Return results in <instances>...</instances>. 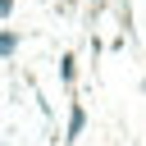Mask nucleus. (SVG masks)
Segmentation results:
<instances>
[{
	"mask_svg": "<svg viewBox=\"0 0 146 146\" xmlns=\"http://www.w3.org/2000/svg\"><path fill=\"white\" fill-rule=\"evenodd\" d=\"M96 5H100V0H96Z\"/></svg>",
	"mask_w": 146,
	"mask_h": 146,
	"instance_id": "4",
	"label": "nucleus"
},
{
	"mask_svg": "<svg viewBox=\"0 0 146 146\" xmlns=\"http://www.w3.org/2000/svg\"><path fill=\"white\" fill-rule=\"evenodd\" d=\"M14 46H18V36H14V32H0V59L14 55Z\"/></svg>",
	"mask_w": 146,
	"mask_h": 146,
	"instance_id": "1",
	"label": "nucleus"
},
{
	"mask_svg": "<svg viewBox=\"0 0 146 146\" xmlns=\"http://www.w3.org/2000/svg\"><path fill=\"white\" fill-rule=\"evenodd\" d=\"M9 5H14V0H0V18H5V14H9Z\"/></svg>",
	"mask_w": 146,
	"mask_h": 146,
	"instance_id": "3",
	"label": "nucleus"
},
{
	"mask_svg": "<svg viewBox=\"0 0 146 146\" xmlns=\"http://www.w3.org/2000/svg\"><path fill=\"white\" fill-rule=\"evenodd\" d=\"M82 132V110H73V119H68V137H78Z\"/></svg>",
	"mask_w": 146,
	"mask_h": 146,
	"instance_id": "2",
	"label": "nucleus"
}]
</instances>
